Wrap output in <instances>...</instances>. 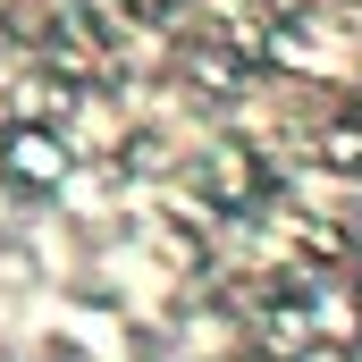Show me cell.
<instances>
[{"label":"cell","mask_w":362,"mask_h":362,"mask_svg":"<svg viewBox=\"0 0 362 362\" xmlns=\"http://www.w3.org/2000/svg\"><path fill=\"white\" fill-rule=\"evenodd\" d=\"M8 169L34 177V185H51L59 177V144H51V135H17V144H8Z\"/></svg>","instance_id":"6da1fadb"}]
</instances>
